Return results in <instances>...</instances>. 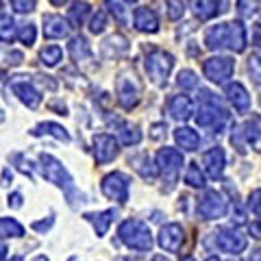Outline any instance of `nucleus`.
Masks as SVG:
<instances>
[{
  "instance_id": "nucleus-1",
  "label": "nucleus",
  "mask_w": 261,
  "mask_h": 261,
  "mask_svg": "<svg viewBox=\"0 0 261 261\" xmlns=\"http://www.w3.org/2000/svg\"><path fill=\"white\" fill-rule=\"evenodd\" d=\"M228 120V111L224 109L222 100L209 89H200V111L196 122L202 128H214L216 133H222L224 122Z\"/></svg>"
},
{
  "instance_id": "nucleus-2",
  "label": "nucleus",
  "mask_w": 261,
  "mask_h": 261,
  "mask_svg": "<svg viewBox=\"0 0 261 261\" xmlns=\"http://www.w3.org/2000/svg\"><path fill=\"white\" fill-rule=\"evenodd\" d=\"M118 235H120V240L124 246L128 248H133V250H150L152 248V233H150V228L146 222H142V220H137V218H128L124 220V222L120 224L118 228Z\"/></svg>"
},
{
  "instance_id": "nucleus-3",
  "label": "nucleus",
  "mask_w": 261,
  "mask_h": 261,
  "mask_svg": "<svg viewBox=\"0 0 261 261\" xmlns=\"http://www.w3.org/2000/svg\"><path fill=\"white\" fill-rule=\"evenodd\" d=\"M172 68H174V57L161 50V48H150L148 55H146V72H148V79L154 85H166Z\"/></svg>"
},
{
  "instance_id": "nucleus-4",
  "label": "nucleus",
  "mask_w": 261,
  "mask_h": 261,
  "mask_svg": "<svg viewBox=\"0 0 261 261\" xmlns=\"http://www.w3.org/2000/svg\"><path fill=\"white\" fill-rule=\"evenodd\" d=\"M39 170H42V174H44V178H46L48 183L61 187V190H65V192L74 190L70 172L63 168V163L59 159L53 157V154H48V152L39 154Z\"/></svg>"
},
{
  "instance_id": "nucleus-5",
  "label": "nucleus",
  "mask_w": 261,
  "mask_h": 261,
  "mask_svg": "<svg viewBox=\"0 0 261 261\" xmlns=\"http://www.w3.org/2000/svg\"><path fill=\"white\" fill-rule=\"evenodd\" d=\"M116 94H118V102L124 107L126 111L137 107L142 98V85L137 81L135 74H120L118 83H116Z\"/></svg>"
},
{
  "instance_id": "nucleus-6",
  "label": "nucleus",
  "mask_w": 261,
  "mask_h": 261,
  "mask_svg": "<svg viewBox=\"0 0 261 261\" xmlns=\"http://www.w3.org/2000/svg\"><path fill=\"white\" fill-rule=\"evenodd\" d=\"M228 211V200L218 190H207L198 202V214L205 220H220Z\"/></svg>"
},
{
  "instance_id": "nucleus-7",
  "label": "nucleus",
  "mask_w": 261,
  "mask_h": 261,
  "mask_svg": "<svg viewBox=\"0 0 261 261\" xmlns=\"http://www.w3.org/2000/svg\"><path fill=\"white\" fill-rule=\"evenodd\" d=\"M202 72L211 83H226L228 79L233 76L235 72V61L231 57H209V59L202 63Z\"/></svg>"
},
{
  "instance_id": "nucleus-8",
  "label": "nucleus",
  "mask_w": 261,
  "mask_h": 261,
  "mask_svg": "<svg viewBox=\"0 0 261 261\" xmlns=\"http://www.w3.org/2000/svg\"><path fill=\"white\" fill-rule=\"evenodd\" d=\"M128 190H130V178L124 172H111L102 178V194L109 200L124 205L128 200Z\"/></svg>"
},
{
  "instance_id": "nucleus-9",
  "label": "nucleus",
  "mask_w": 261,
  "mask_h": 261,
  "mask_svg": "<svg viewBox=\"0 0 261 261\" xmlns=\"http://www.w3.org/2000/svg\"><path fill=\"white\" fill-rule=\"evenodd\" d=\"M216 244L222 252H228V255H242L248 246L246 235L238 228H222V231L216 233Z\"/></svg>"
},
{
  "instance_id": "nucleus-10",
  "label": "nucleus",
  "mask_w": 261,
  "mask_h": 261,
  "mask_svg": "<svg viewBox=\"0 0 261 261\" xmlns=\"http://www.w3.org/2000/svg\"><path fill=\"white\" fill-rule=\"evenodd\" d=\"M157 242H159V246L166 250V252H178V250L183 248V244H185V231H183V226L176 224V222L163 224L159 235H157Z\"/></svg>"
},
{
  "instance_id": "nucleus-11",
  "label": "nucleus",
  "mask_w": 261,
  "mask_h": 261,
  "mask_svg": "<svg viewBox=\"0 0 261 261\" xmlns=\"http://www.w3.org/2000/svg\"><path fill=\"white\" fill-rule=\"evenodd\" d=\"M118 142L116 137H111L107 133H98L94 135V159L98 166H105V163H109L118 157Z\"/></svg>"
},
{
  "instance_id": "nucleus-12",
  "label": "nucleus",
  "mask_w": 261,
  "mask_h": 261,
  "mask_svg": "<svg viewBox=\"0 0 261 261\" xmlns=\"http://www.w3.org/2000/svg\"><path fill=\"white\" fill-rule=\"evenodd\" d=\"M154 166H157V170H161V174H166L170 178H174L176 172L183 168V152L176 150V148H161L157 152V157H154Z\"/></svg>"
},
{
  "instance_id": "nucleus-13",
  "label": "nucleus",
  "mask_w": 261,
  "mask_h": 261,
  "mask_svg": "<svg viewBox=\"0 0 261 261\" xmlns=\"http://www.w3.org/2000/svg\"><path fill=\"white\" fill-rule=\"evenodd\" d=\"M205 46L209 50H222L231 46V22L214 24L205 33Z\"/></svg>"
},
{
  "instance_id": "nucleus-14",
  "label": "nucleus",
  "mask_w": 261,
  "mask_h": 261,
  "mask_svg": "<svg viewBox=\"0 0 261 261\" xmlns=\"http://www.w3.org/2000/svg\"><path fill=\"white\" fill-rule=\"evenodd\" d=\"M11 92L20 98V102H24L29 109H37L42 102V94L35 89V85L31 81H13L11 83Z\"/></svg>"
},
{
  "instance_id": "nucleus-15",
  "label": "nucleus",
  "mask_w": 261,
  "mask_h": 261,
  "mask_svg": "<svg viewBox=\"0 0 261 261\" xmlns=\"http://www.w3.org/2000/svg\"><path fill=\"white\" fill-rule=\"evenodd\" d=\"M202 166H205L207 174L218 181V178L224 174V166H226L224 150L220 148V146H214V148H209L205 154H202Z\"/></svg>"
},
{
  "instance_id": "nucleus-16",
  "label": "nucleus",
  "mask_w": 261,
  "mask_h": 261,
  "mask_svg": "<svg viewBox=\"0 0 261 261\" xmlns=\"http://www.w3.org/2000/svg\"><path fill=\"white\" fill-rule=\"evenodd\" d=\"M226 98H228V102L235 107V111L246 113L250 109V94H248V89L244 87L242 83H238V81H233V83L226 85Z\"/></svg>"
},
{
  "instance_id": "nucleus-17",
  "label": "nucleus",
  "mask_w": 261,
  "mask_h": 261,
  "mask_svg": "<svg viewBox=\"0 0 261 261\" xmlns=\"http://www.w3.org/2000/svg\"><path fill=\"white\" fill-rule=\"evenodd\" d=\"M168 113L174 120H178V122L190 120L194 116V102H192V98L190 96H183V94L172 96V98H170V102H168Z\"/></svg>"
},
{
  "instance_id": "nucleus-18",
  "label": "nucleus",
  "mask_w": 261,
  "mask_h": 261,
  "mask_svg": "<svg viewBox=\"0 0 261 261\" xmlns=\"http://www.w3.org/2000/svg\"><path fill=\"white\" fill-rule=\"evenodd\" d=\"M44 35L48 39H61L70 35V22L61 15H44Z\"/></svg>"
},
{
  "instance_id": "nucleus-19",
  "label": "nucleus",
  "mask_w": 261,
  "mask_h": 261,
  "mask_svg": "<svg viewBox=\"0 0 261 261\" xmlns=\"http://www.w3.org/2000/svg\"><path fill=\"white\" fill-rule=\"evenodd\" d=\"M133 24L137 31L142 33H157L159 31V18L157 13L148 7H140V9H135L133 13Z\"/></svg>"
},
{
  "instance_id": "nucleus-20",
  "label": "nucleus",
  "mask_w": 261,
  "mask_h": 261,
  "mask_svg": "<svg viewBox=\"0 0 261 261\" xmlns=\"http://www.w3.org/2000/svg\"><path fill=\"white\" fill-rule=\"evenodd\" d=\"M190 7L196 18H200V20H211L218 13H222L220 0H190Z\"/></svg>"
},
{
  "instance_id": "nucleus-21",
  "label": "nucleus",
  "mask_w": 261,
  "mask_h": 261,
  "mask_svg": "<svg viewBox=\"0 0 261 261\" xmlns=\"http://www.w3.org/2000/svg\"><path fill=\"white\" fill-rule=\"evenodd\" d=\"M242 133H244L246 144H250L257 152H261V116H252L244 122Z\"/></svg>"
},
{
  "instance_id": "nucleus-22",
  "label": "nucleus",
  "mask_w": 261,
  "mask_h": 261,
  "mask_svg": "<svg viewBox=\"0 0 261 261\" xmlns=\"http://www.w3.org/2000/svg\"><path fill=\"white\" fill-rule=\"evenodd\" d=\"M70 55L76 61V65H83L87 61H92V46L87 44V39L83 35H76L70 39Z\"/></svg>"
},
{
  "instance_id": "nucleus-23",
  "label": "nucleus",
  "mask_w": 261,
  "mask_h": 261,
  "mask_svg": "<svg viewBox=\"0 0 261 261\" xmlns=\"http://www.w3.org/2000/svg\"><path fill=\"white\" fill-rule=\"evenodd\" d=\"M174 140H176V144L181 146L183 150L194 152L196 148H198V144H200V135L196 133L194 128H190V126H178L174 130Z\"/></svg>"
},
{
  "instance_id": "nucleus-24",
  "label": "nucleus",
  "mask_w": 261,
  "mask_h": 261,
  "mask_svg": "<svg viewBox=\"0 0 261 261\" xmlns=\"http://www.w3.org/2000/svg\"><path fill=\"white\" fill-rule=\"evenodd\" d=\"M85 218L94 224V231H96L98 238H105L111 222H113V218H116V211L107 209V211H100V214H85Z\"/></svg>"
},
{
  "instance_id": "nucleus-25",
  "label": "nucleus",
  "mask_w": 261,
  "mask_h": 261,
  "mask_svg": "<svg viewBox=\"0 0 261 261\" xmlns=\"http://www.w3.org/2000/svg\"><path fill=\"white\" fill-rule=\"evenodd\" d=\"M31 135H50L59 142H70L68 130H65L61 124H57V122H42V124H37L31 130Z\"/></svg>"
},
{
  "instance_id": "nucleus-26",
  "label": "nucleus",
  "mask_w": 261,
  "mask_h": 261,
  "mask_svg": "<svg viewBox=\"0 0 261 261\" xmlns=\"http://www.w3.org/2000/svg\"><path fill=\"white\" fill-rule=\"evenodd\" d=\"M246 44H248V37H246V29H244V24L240 20L231 22V46H228V50L244 53L246 50Z\"/></svg>"
},
{
  "instance_id": "nucleus-27",
  "label": "nucleus",
  "mask_w": 261,
  "mask_h": 261,
  "mask_svg": "<svg viewBox=\"0 0 261 261\" xmlns=\"http://www.w3.org/2000/svg\"><path fill=\"white\" fill-rule=\"evenodd\" d=\"M130 163H133V168L137 170V172L142 174V178H146V181H154L157 178V166L150 161L148 154H140V157H133L130 159Z\"/></svg>"
},
{
  "instance_id": "nucleus-28",
  "label": "nucleus",
  "mask_w": 261,
  "mask_h": 261,
  "mask_svg": "<svg viewBox=\"0 0 261 261\" xmlns=\"http://www.w3.org/2000/svg\"><path fill=\"white\" fill-rule=\"evenodd\" d=\"M15 37H18V27H15V20L11 18V15L3 13V15H0V42L11 44Z\"/></svg>"
},
{
  "instance_id": "nucleus-29",
  "label": "nucleus",
  "mask_w": 261,
  "mask_h": 261,
  "mask_svg": "<svg viewBox=\"0 0 261 261\" xmlns=\"http://www.w3.org/2000/svg\"><path fill=\"white\" fill-rule=\"evenodd\" d=\"M24 226L13 218H0V238H22Z\"/></svg>"
},
{
  "instance_id": "nucleus-30",
  "label": "nucleus",
  "mask_w": 261,
  "mask_h": 261,
  "mask_svg": "<svg viewBox=\"0 0 261 261\" xmlns=\"http://www.w3.org/2000/svg\"><path fill=\"white\" fill-rule=\"evenodd\" d=\"M120 142L124 146H137L142 142V130L137 126H130V124H120Z\"/></svg>"
},
{
  "instance_id": "nucleus-31",
  "label": "nucleus",
  "mask_w": 261,
  "mask_h": 261,
  "mask_svg": "<svg viewBox=\"0 0 261 261\" xmlns=\"http://www.w3.org/2000/svg\"><path fill=\"white\" fill-rule=\"evenodd\" d=\"M126 48H128V42L122 35H111L107 42L102 44V50H105V55H107V57L111 55V50H113V57L126 53Z\"/></svg>"
},
{
  "instance_id": "nucleus-32",
  "label": "nucleus",
  "mask_w": 261,
  "mask_h": 261,
  "mask_svg": "<svg viewBox=\"0 0 261 261\" xmlns=\"http://www.w3.org/2000/svg\"><path fill=\"white\" fill-rule=\"evenodd\" d=\"M89 11H92V7H89L87 3H83V0H79V3L72 5V9H70V22L74 24V27H81V24L85 22V18L89 15Z\"/></svg>"
},
{
  "instance_id": "nucleus-33",
  "label": "nucleus",
  "mask_w": 261,
  "mask_h": 261,
  "mask_svg": "<svg viewBox=\"0 0 261 261\" xmlns=\"http://www.w3.org/2000/svg\"><path fill=\"white\" fill-rule=\"evenodd\" d=\"M185 183L190 187H205V174H202V170L198 163H190L187 166V172H185Z\"/></svg>"
},
{
  "instance_id": "nucleus-34",
  "label": "nucleus",
  "mask_w": 261,
  "mask_h": 261,
  "mask_svg": "<svg viewBox=\"0 0 261 261\" xmlns=\"http://www.w3.org/2000/svg\"><path fill=\"white\" fill-rule=\"evenodd\" d=\"M39 59H42V63L48 65V68H55V65L63 59V50L59 46H46L44 50L39 53Z\"/></svg>"
},
{
  "instance_id": "nucleus-35",
  "label": "nucleus",
  "mask_w": 261,
  "mask_h": 261,
  "mask_svg": "<svg viewBox=\"0 0 261 261\" xmlns=\"http://www.w3.org/2000/svg\"><path fill=\"white\" fill-rule=\"evenodd\" d=\"M176 83H178V87H181L183 92H190V89L198 87V76H196L194 70H181V72H178Z\"/></svg>"
},
{
  "instance_id": "nucleus-36",
  "label": "nucleus",
  "mask_w": 261,
  "mask_h": 261,
  "mask_svg": "<svg viewBox=\"0 0 261 261\" xmlns=\"http://www.w3.org/2000/svg\"><path fill=\"white\" fill-rule=\"evenodd\" d=\"M107 7L120 24H128V13H126V7L122 5V0H107Z\"/></svg>"
},
{
  "instance_id": "nucleus-37",
  "label": "nucleus",
  "mask_w": 261,
  "mask_h": 261,
  "mask_svg": "<svg viewBox=\"0 0 261 261\" xmlns=\"http://www.w3.org/2000/svg\"><path fill=\"white\" fill-rule=\"evenodd\" d=\"M18 37H20V42H22L24 46H33V44H35V37H37L35 24H24L22 31L18 33Z\"/></svg>"
},
{
  "instance_id": "nucleus-38",
  "label": "nucleus",
  "mask_w": 261,
  "mask_h": 261,
  "mask_svg": "<svg viewBox=\"0 0 261 261\" xmlns=\"http://www.w3.org/2000/svg\"><path fill=\"white\" fill-rule=\"evenodd\" d=\"M105 29H107V13H105V11H96L92 22H89V31H92L94 35H100Z\"/></svg>"
},
{
  "instance_id": "nucleus-39",
  "label": "nucleus",
  "mask_w": 261,
  "mask_h": 261,
  "mask_svg": "<svg viewBox=\"0 0 261 261\" xmlns=\"http://www.w3.org/2000/svg\"><path fill=\"white\" fill-rule=\"evenodd\" d=\"M166 7H168V18L170 20H181L183 18V13H185L183 0H168Z\"/></svg>"
},
{
  "instance_id": "nucleus-40",
  "label": "nucleus",
  "mask_w": 261,
  "mask_h": 261,
  "mask_svg": "<svg viewBox=\"0 0 261 261\" xmlns=\"http://www.w3.org/2000/svg\"><path fill=\"white\" fill-rule=\"evenodd\" d=\"M248 70H250V74L255 76L257 83H261V53H255L248 59Z\"/></svg>"
},
{
  "instance_id": "nucleus-41",
  "label": "nucleus",
  "mask_w": 261,
  "mask_h": 261,
  "mask_svg": "<svg viewBox=\"0 0 261 261\" xmlns=\"http://www.w3.org/2000/svg\"><path fill=\"white\" fill-rule=\"evenodd\" d=\"M37 0H11V7L15 13H31L35 9Z\"/></svg>"
},
{
  "instance_id": "nucleus-42",
  "label": "nucleus",
  "mask_w": 261,
  "mask_h": 261,
  "mask_svg": "<svg viewBox=\"0 0 261 261\" xmlns=\"http://www.w3.org/2000/svg\"><path fill=\"white\" fill-rule=\"evenodd\" d=\"M231 144L238 148L240 154H246V140H244V133H242V128H233V135H231Z\"/></svg>"
},
{
  "instance_id": "nucleus-43",
  "label": "nucleus",
  "mask_w": 261,
  "mask_h": 261,
  "mask_svg": "<svg viewBox=\"0 0 261 261\" xmlns=\"http://www.w3.org/2000/svg\"><path fill=\"white\" fill-rule=\"evenodd\" d=\"M248 209L255 216H261V190L250 192V196H248Z\"/></svg>"
},
{
  "instance_id": "nucleus-44",
  "label": "nucleus",
  "mask_w": 261,
  "mask_h": 261,
  "mask_svg": "<svg viewBox=\"0 0 261 261\" xmlns=\"http://www.w3.org/2000/svg\"><path fill=\"white\" fill-rule=\"evenodd\" d=\"M166 135H168L166 122H157V124H152V126H150V137H152V140H163Z\"/></svg>"
},
{
  "instance_id": "nucleus-45",
  "label": "nucleus",
  "mask_w": 261,
  "mask_h": 261,
  "mask_svg": "<svg viewBox=\"0 0 261 261\" xmlns=\"http://www.w3.org/2000/svg\"><path fill=\"white\" fill-rule=\"evenodd\" d=\"M55 224V218H48V220H39V222H33V231L37 233H46L48 228Z\"/></svg>"
},
{
  "instance_id": "nucleus-46",
  "label": "nucleus",
  "mask_w": 261,
  "mask_h": 261,
  "mask_svg": "<svg viewBox=\"0 0 261 261\" xmlns=\"http://www.w3.org/2000/svg\"><path fill=\"white\" fill-rule=\"evenodd\" d=\"M7 202H9L11 209H20V207H22V194H20V192H13L9 198H7Z\"/></svg>"
},
{
  "instance_id": "nucleus-47",
  "label": "nucleus",
  "mask_w": 261,
  "mask_h": 261,
  "mask_svg": "<svg viewBox=\"0 0 261 261\" xmlns=\"http://www.w3.org/2000/svg\"><path fill=\"white\" fill-rule=\"evenodd\" d=\"M248 231H250L252 238H259V240H261V220H255V222H250Z\"/></svg>"
},
{
  "instance_id": "nucleus-48",
  "label": "nucleus",
  "mask_w": 261,
  "mask_h": 261,
  "mask_svg": "<svg viewBox=\"0 0 261 261\" xmlns=\"http://www.w3.org/2000/svg\"><path fill=\"white\" fill-rule=\"evenodd\" d=\"M252 44L261 46V24H255V29H252Z\"/></svg>"
},
{
  "instance_id": "nucleus-49",
  "label": "nucleus",
  "mask_w": 261,
  "mask_h": 261,
  "mask_svg": "<svg viewBox=\"0 0 261 261\" xmlns=\"http://www.w3.org/2000/svg\"><path fill=\"white\" fill-rule=\"evenodd\" d=\"M7 255H9V248H7L5 244H0V261H5Z\"/></svg>"
},
{
  "instance_id": "nucleus-50",
  "label": "nucleus",
  "mask_w": 261,
  "mask_h": 261,
  "mask_svg": "<svg viewBox=\"0 0 261 261\" xmlns=\"http://www.w3.org/2000/svg\"><path fill=\"white\" fill-rule=\"evenodd\" d=\"M11 183V172H9V170H5V172H3V185H9Z\"/></svg>"
},
{
  "instance_id": "nucleus-51",
  "label": "nucleus",
  "mask_w": 261,
  "mask_h": 261,
  "mask_svg": "<svg viewBox=\"0 0 261 261\" xmlns=\"http://www.w3.org/2000/svg\"><path fill=\"white\" fill-rule=\"evenodd\" d=\"M250 261H261V248H259V250H255V252H252Z\"/></svg>"
},
{
  "instance_id": "nucleus-52",
  "label": "nucleus",
  "mask_w": 261,
  "mask_h": 261,
  "mask_svg": "<svg viewBox=\"0 0 261 261\" xmlns=\"http://www.w3.org/2000/svg\"><path fill=\"white\" fill-rule=\"evenodd\" d=\"M31 261H50V259H48L46 255H37V257H33Z\"/></svg>"
},
{
  "instance_id": "nucleus-53",
  "label": "nucleus",
  "mask_w": 261,
  "mask_h": 261,
  "mask_svg": "<svg viewBox=\"0 0 261 261\" xmlns=\"http://www.w3.org/2000/svg\"><path fill=\"white\" fill-rule=\"evenodd\" d=\"M65 3H68V0H50V5H55V7H61Z\"/></svg>"
},
{
  "instance_id": "nucleus-54",
  "label": "nucleus",
  "mask_w": 261,
  "mask_h": 261,
  "mask_svg": "<svg viewBox=\"0 0 261 261\" xmlns=\"http://www.w3.org/2000/svg\"><path fill=\"white\" fill-rule=\"evenodd\" d=\"M152 261H170V259H166V255H157V257H152Z\"/></svg>"
},
{
  "instance_id": "nucleus-55",
  "label": "nucleus",
  "mask_w": 261,
  "mask_h": 261,
  "mask_svg": "<svg viewBox=\"0 0 261 261\" xmlns=\"http://www.w3.org/2000/svg\"><path fill=\"white\" fill-rule=\"evenodd\" d=\"M181 261H196V259H194V257H192V255H185V257H183V259H181Z\"/></svg>"
},
{
  "instance_id": "nucleus-56",
  "label": "nucleus",
  "mask_w": 261,
  "mask_h": 261,
  "mask_svg": "<svg viewBox=\"0 0 261 261\" xmlns=\"http://www.w3.org/2000/svg\"><path fill=\"white\" fill-rule=\"evenodd\" d=\"M3 122H5V111L0 109V124H3Z\"/></svg>"
},
{
  "instance_id": "nucleus-57",
  "label": "nucleus",
  "mask_w": 261,
  "mask_h": 261,
  "mask_svg": "<svg viewBox=\"0 0 261 261\" xmlns=\"http://www.w3.org/2000/svg\"><path fill=\"white\" fill-rule=\"evenodd\" d=\"M207 261H222V259H218V257H209Z\"/></svg>"
},
{
  "instance_id": "nucleus-58",
  "label": "nucleus",
  "mask_w": 261,
  "mask_h": 261,
  "mask_svg": "<svg viewBox=\"0 0 261 261\" xmlns=\"http://www.w3.org/2000/svg\"><path fill=\"white\" fill-rule=\"evenodd\" d=\"M11 261H22V257H13V259H11Z\"/></svg>"
},
{
  "instance_id": "nucleus-59",
  "label": "nucleus",
  "mask_w": 261,
  "mask_h": 261,
  "mask_svg": "<svg viewBox=\"0 0 261 261\" xmlns=\"http://www.w3.org/2000/svg\"><path fill=\"white\" fill-rule=\"evenodd\" d=\"M68 261H79V259H76V257H70V259H68Z\"/></svg>"
},
{
  "instance_id": "nucleus-60",
  "label": "nucleus",
  "mask_w": 261,
  "mask_h": 261,
  "mask_svg": "<svg viewBox=\"0 0 261 261\" xmlns=\"http://www.w3.org/2000/svg\"><path fill=\"white\" fill-rule=\"evenodd\" d=\"M126 3H137V0H126Z\"/></svg>"
},
{
  "instance_id": "nucleus-61",
  "label": "nucleus",
  "mask_w": 261,
  "mask_h": 261,
  "mask_svg": "<svg viewBox=\"0 0 261 261\" xmlns=\"http://www.w3.org/2000/svg\"><path fill=\"white\" fill-rule=\"evenodd\" d=\"M0 9H3V3H0ZM0 15H3V13H0Z\"/></svg>"
}]
</instances>
